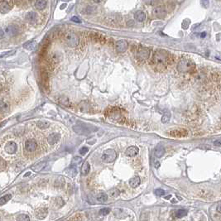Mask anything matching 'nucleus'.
<instances>
[{"label":"nucleus","instance_id":"4","mask_svg":"<svg viewBox=\"0 0 221 221\" xmlns=\"http://www.w3.org/2000/svg\"><path fill=\"white\" fill-rule=\"evenodd\" d=\"M117 158V153L114 149H108L104 151L102 156V160L106 163H111L116 160Z\"/></svg>","mask_w":221,"mask_h":221},{"label":"nucleus","instance_id":"33","mask_svg":"<svg viewBox=\"0 0 221 221\" xmlns=\"http://www.w3.org/2000/svg\"><path fill=\"white\" fill-rule=\"evenodd\" d=\"M30 218L27 215H20L17 217V220L18 221H27L29 220Z\"/></svg>","mask_w":221,"mask_h":221},{"label":"nucleus","instance_id":"13","mask_svg":"<svg viewBox=\"0 0 221 221\" xmlns=\"http://www.w3.org/2000/svg\"><path fill=\"white\" fill-rule=\"evenodd\" d=\"M36 148H37L36 142L35 140H33V139H29V140H27L25 143V148H26L27 151H28L30 152H34L36 149Z\"/></svg>","mask_w":221,"mask_h":221},{"label":"nucleus","instance_id":"46","mask_svg":"<svg viewBox=\"0 0 221 221\" xmlns=\"http://www.w3.org/2000/svg\"><path fill=\"white\" fill-rule=\"evenodd\" d=\"M66 7V4H62V5L60 6V9H64Z\"/></svg>","mask_w":221,"mask_h":221},{"label":"nucleus","instance_id":"34","mask_svg":"<svg viewBox=\"0 0 221 221\" xmlns=\"http://www.w3.org/2000/svg\"><path fill=\"white\" fill-rule=\"evenodd\" d=\"M191 23V21L189 19H185L183 22H182V24H181V27L183 29H187L189 27V25Z\"/></svg>","mask_w":221,"mask_h":221},{"label":"nucleus","instance_id":"32","mask_svg":"<svg viewBox=\"0 0 221 221\" xmlns=\"http://www.w3.org/2000/svg\"><path fill=\"white\" fill-rule=\"evenodd\" d=\"M59 102H60L61 104L65 105L66 107H70L71 106V102L69 101V100L66 98V97H61L60 100H59Z\"/></svg>","mask_w":221,"mask_h":221},{"label":"nucleus","instance_id":"7","mask_svg":"<svg viewBox=\"0 0 221 221\" xmlns=\"http://www.w3.org/2000/svg\"><path fill=\"white\" fill-rule=\"evenodd\" d=\"M128 43L126 40H119L115 43V49L119 53H124L128 50Z\"/></svg>","mask_w":221,"mask_h":221},{"label":"nucleus","instance_id":"19","mask_svg":"<svg viewBox=\"0 0 221 221\" xmlns=\"http://www.w3.org/2000/svg\"><path fill=\"white\" fill-rule=\"evenodd\" d=\"M164 154H165V148H164V147L161 146V145L156 146V148H155V151H154V155H155L156 157L160 158Z\"/></svg>","mask_w":221,"mask_h":221},{"label":"nucleus","instance_id":"3","mask_svg":"<svg viewBox=\"0 0 221 221\" xmlns=\"http://www.w3.org/2000/svg\"><path fill=\"white\" fill-rule=\"evenodd\" d=\"M63 40L66 45H68L71 47H75L78 46L80 39L79 36L73 32H67L63 36Z\"/></svg>","mask_w":221,"mask_h":221},{"label":"nucleus","instance_id":"39","mask_svg":"<svg viewBox=\"0 0 221 221\" xmlns=\"http://www.w3.org/2000/svg\"><path fill=\"white\" fill-rule=\"evenodd\" d=\"M155 194L158 196H161L165 195V191L161 190V189H156L155 191Z\"/></svg>","mask_w":221,"mask_h":221},{"label":"nucleus","instance_id":"36","mask_svg":"<svg viewBox=\"0 0 221 221\" xmlns=\"http://www.w3.org/2000/svg\"><path fill=\"white\" fill-rule=\"evenodd\" d=\"M73 166H74L73 167L69 168V170L67 171V172L70 174L71 176H75L76 175V173H77V172H76V169L75 168V165H73Z\"/></svg>","mask_w":221,"mask_h":221},{"label":"nucleus","instance_id":"28","mask_svg":"<svg viewBox=\"0 0 221 221\" xmlns=\"http://www.w3.org/2000/svg\"><path fill=\"white\" fill-rule=\"evenodd\" d=\"M36 125L42 129H46L50 126V123L48 121H38L36 122Z\"/></svg>","mask_w":221,"mask_h":221},{"label":"nucleus","instance_id":"23","mask_svg":"<svg viewBox=\"0 0 221 221\" xmlns=\"http://www.w3.org/2000/svg\"><path fill=\"white\" fill-rule=\"evenodd\" d=\"M90 164H89V162L88 161H84V164L82 165V167H81V173L82 175H87V174L90 172Z\"/></svg>","mask_w":221,"mask_h":221},{"label":"nucleus","instance_id":"44","mask_svg":"<svg viewBox=\"0 0 221 221\" xmlns=\"http://www.w3.org/2000/svg\"><path fill=\"white\" fill-rule=\"evenodd\" d=\"M216 209H217V211L219 212V213H220L221 214V204H220L218 206H217V208H216Z\"/></svg>","mask_w":221,"mask_h":221},{"label":"nucleus","instance_id":"15","mask_svg":"<svg viewBox=\"0 0 221 221\" xmlns=\"http://www.w3.org/2000/svg\"><path fill=\"white\" fill-rule=\"evenodd\" d=\"M60 135L59 133H56V132H54V133H51L49 135V137H47V141L49 144L51 145H53V144H56V143H58V141L60 140Z\"/></svg>","mask_w":221,"mask_h":221},{"label":"nucleus","instance_id":"21","mask_svg":"<svg viewBox=\"0 0 221 221\" xmlns=\"http://www.w3.org/2000/svg\"><path fill=\"white\" fill-rule=\"evenodd\" d=\"M96 200L100 203H105L108 200V195L106 193H104V192H100L96 196Z\"/></svg>","mask_w":221,"mask_h":221},{"label":"nucleus","instance_id":"25","mask_svg":"<svg viewBox=\"0 0 221 221\" xmlns=\"http://www.w3.org/2000/svg\"><path fill=\"white\" fill-rule=\"evenodd\" d=\"M36 47V42H33V41H32V42H27V43H25L23 45V47L25 49H27V50H34Z\"/></svg>","mask_w":221,"mask_h":221},{"label":"nucleus","instance_id":"14","mask_svg":"<svg viewBox=\"0 0 221 221\" xmlns=\"http://www.w3.org/2000/svg\"><path fill=\"white\" fill-rule=\"evenodd\" d=\"M48 213V209L47 207H41V208H38V209H36V217L39 220H43L46 218V216L47 215Z\"/></svg>","mask_w":221,"mask_h":221},{"label":"nucleus","instance_id":"47","mask_svg":"<svg viewBox=\"0 0 221 221\" xmlns=\"http://www.w3.org/2000/svg\"><path fill=\"white\" fill-rule=\"evenodd\" d=\"M201 36H202V37H205V32H202V35H201Z\"/></svg>","mask_w":221,"mask_h":221},{"label":"nucleus","instance_id":"43","mask_svg":"<svg viewBox=\"0 0 221 221\" xmlns=\"http://www.w3.org/2000/svg\"><path fill=\"white\" fill-rule=\"evenodd\" d=\"M3 36H4V32H3V31L2 28H0V39L3 38Z\"/></svg>","mask_w":221,"mask_h":221},{"label":"nucleus","instance_id":"12","mask_svg":"<svg viewBox=\"0 0 221 221\" xmlns=\"http://www.w3.org/2000/svg\"><path fill=\"white\" fill-rule=\"evenodd\" d=\"M17 149H18L17 143H14V142H12V141L8 142V143L6 144V146H5V151H6L7 153H8V154H13V153H15Z\"/></svg>","mask_w":221,"mask_h":221},{"label":"nucleus","instance_id":"16","mask_svg":"<svg viewBox=\"0 0 221 221\" xmlns=\"http://www.w3.org/2000/svg\"><path fill=\"white\" fill-rule=\"evenodd\" d=\"M138 152H139V149L137 148V147L130 146L129 148H128L127 150H126L125 154L128 156H135L138 154Z\"/></svg>","mask_w":221,"mask_h":221},{"label":"nucleus","instance_id":"37","mask_svg":"<svg viewBox=\"0 0 221 221\" xmlns=\"http://www.w3.org/2000/svg\"><path fill=\"white\" fill-rule=\"evenodd\" d=\"M82 161V158H80V157H74L73 158V160H72V164L73 165H77V164H79V163H80Z\"/></svg>","mask_w":221,"mask_h":221},{"label":"nucleus","instance_id":"11","mask_svg":"<svg viewBox=\"0 0 221 221\" xmlns=\"http://www.w3.org/2000/svg\"><path fill=\"white\" fill-rule=\"evenodd\" d=\"M73 130L77 134L80 135H85L90 133L91 130L90 128H88L84 124H80V125H75L73 127Z\"/></svg>","mask_w":221,"mask_h":221},{"label":"nucleus","instance_id":"6","mask_svg":"<svg viewBox=\"0 0 221 221\" xmlns=\"http://www.w3.org/2000/svg\"><path fill=\"white\" fill-rule=\"evenodd\" d=\"M150 56V50L145 47H140L137 51V57L139 60H146Z\"/></svg>","mask_w":221,"mask_h":221},{"label":"nucleus","instance_id":"27","mask_svg":"<svg viewBox=\"0 0 221 221\" xmlns=\"http://www.w3.org/2000/svg\"><path fill=\"white\" fill-rule=\"evenodd\" d=\"M9 109V104L5 101L0 100V112H7Z\"/></svg>","mask_w":221,"mask_h":221},{"label":"nucleus","instance_id":"40","mask_svg":"<svg viewBox=\"0 0 221 221\" xmlns=\"http://www.w3.org/2000/svg\"><path fill=\"white\" fill-rule=\"evenodd\" d=\"M71 20L72 22L77 23H81V21L80 20V18H78L77 17H72V18H71Z\"/></svg>","mask_w":221,"mask_h":221},{"label":"nucleus","instance_id":"50","mask_svg":"<svg viewBox=\"0 0 221 221\" xmlns=\"http://www.w3.org/2000/svg\"><path fill=\"white\" fill-rule=\"evenodd\" d=\"M1 88H2V85H1V84H0V90H1Z\"/></svg>","mask_w":221,"mask_h":221},{"label":"nucleus","instance_id":"48","mask_svg":"<svg viewBox=\"0 0 221 221\" xmlns=\"http://www.w3.org/2000/svg\"><path fill=\"white\" fill-rule=\"evenodd\" d=\"M30 175V172H27V173H26V175H25V176H28Z\"/></svg>","mask_w":221,"mask_h":221},{"label":"nucleus","instance_id":"42","mask_svg":"<svg viewBox=\"0 0 221 221\" xmlns=\"http://www.w3.org/2000/svg\"><path fill=\"white\" fill-rule=\"evenodd\" d=\"M214 144L217 147H221V140H216L214 142Z\"/></svg>","mask_w":221,"mask_h":221},{"label":"nucleus","instance_id":"17","mask_svg":"<svg viewBox=\"0 0 221 221\" xmlns=\"http://www.w3.org/2000/svg\"><path fill=\"white\" fill-rule=\"evenodd\" d=\"M25 18L29 23L33 24L35 23L37 20V14L35 12H29L28 13H27Z\"/></svg>","mask_w":221,"mask_h":221},{"label":"nucleus","instance_id":"45","mask_svg":"<svg viewBox=\"0 0 221 221\" xmlns=\"http://www.w3.org/2000/svg\"><path fill=\"white\" fill-rule=\"evenodd\" d=\"M93 1H94L95 3H101L103 0H93Z\"/></svg>","mask_w":221,"mask_h":221},{"label":"nucleus","instance_id":"41","mask_svg":"<svg viewBox=\"0 0 221 221\" xmlns=\"http://www.w3.org/2000/svg\"><path fill=\"white\" fill-rule=\"evenodd\" d=\"M209 0H202V5H203L205 8H208V7H209Z\"/></svg>","mask_w":221,"mask_h":221},{"label":"nucleus","instance_id":"5","mask_svg":"<svg viewBox=\"0 0 221 221\" xmlns=\"http://www.w3.org/2000/svg\"><path fill=\"white\" fill-rule=\"evenodd\" d=\"M168 136L172 137H186L188 135V132L184 128H176V129H172L167 132Z\"/></svg>","mask_w":221,"mask_h":221},{"label":"nucleus","instance_id":"31","mask_svg":"<svg viewBox=\"0 0 221 221\" xmlns=\"http://www.w3.org/2000/svg\"><path fill=\"white\" fill-rule=\"evenodd\" d=\"M170 119H171V113L168 110H166L164 112V114H163L162 118H161V122L165 124V123L168 122L170 120Z\"/></svg>","mask_w":221,"mask_h":221},{"label":"nucleus","instance_id":"49","mask_svg":"<svg viewBox=\"0 0 221 221\" xmlns=\"http://www.w3.org/2000/svg\"><path fill=\"white\" fill-rule=\"evenodd\" d=\"M64 2H70V1H71V0H63Z\"/></svg>","mask_w":221,"mask_h":221},{"label":"nucleus","instance_id":"1","mask_svg":"<svg viewBox=\"0 0 221 221\" xmlns=\"http://www.w3.org/2000/svg\"><path fill=\"white\" fill-rule=\"evenodd\" d=\"M169 61V54L163 50L156 51L152 57V65L153 68L157 71H162L166 69Z\"/></svg>","mask_w":221,"mask_h":221},{"label":"nucleus","instance_id":"10","mask_svg":"<svg viewBox=\"0 0 221 221\" xmlns=\"http://www.w3.org/2000/svg\"><path fill=\"white\" fill-rule=\"evenodd\" d=\"M153 14H154L156 18L163 19L167 16V10L163 6H157L154 8Z\"/></svg>","mask_w":221,"mask_h":221},{"label":"nucleus","instance_id":"24","mask_svg":"<svg viewBox=\"0 0 221 221\" xmlns=\"http://www.w3.org/2000/svg\"><path fill=\"white\" fill-rule=\"evenodd\" d=\"M47 165V162L46 161H42V162H39L36 164L34 167H32V170L34 172H40L41 170H42L43 168L45 167V166Z\"/></svg>","mask_w":221,"mask_h":221},{"label":"nucleus","instance_id":"2","mask_svg":"<svg viewBox=\"0 0 221 221\" xmlns=\"http://www.w3.org/2000/svg\"><path fill=\"white\" fill-rule=\"evenodd\" d=\"M177 70L180 73H192L196 70V64L189 59H182L178 62Z\"/></svg>","mask_w":221,"mask_h":221},{"label":"nucleus","instance_id":"30","mask_svg":"<svg viewBox=\"0 0 221 221\" xmlns=\"http://www.w3.org/2000/svg\"><path fill=\"white\" fill-rule=\"evenodd\" d=\"M11 198H12V196H11L10 194L6 195V196H4L0 198V206L5 205L8 201H9V200H11Z\"/></svg>","mask_w":221,"mask_h":221},{"label":"nucleus","instance_id":"26","mask_svg":"<svg viewBox=\"0 0 221 221\" xmlns=\"http://www.w3.org/2000/svg\"><path fill=\"white\" fill-rule=\"evenodd\" d=\"M119 194H120V191H119L117 188H113V189L109 190V191H108V195L110 197H113V198L118 197V196H119Z\"/></svg>","mask_w":221,"mask_h":221},{"label":"nucleus","instance_id":"22","mask_svg":"<svg viewBox=\"0 0 221 221\" xmlns=\"http://www.w3.org/2000/svg\"><path fill=\"white\" fill-rule=\"evenodd\" d=\"M140 183H141V180H140V178H139L138 176H137L129 180V185H130V186L132 187V188H136V187H137L138 185H140Z\"/></svg>","mask_w":221,"mask_h":221},{"label":"nucleus","instance_id":"20","mask_svg":"<svg viewBox=\"0 0 221 221\" xmlns=\"http://www.w3.org/2000/svg\"><path fill=\"white\" fill-rule=\"evenodd\" d=\"M47 0H36V2H35V7L38 10L45 9L47 7Z\"/></svg>","mask_w":221,"mask_h":221},{"label":"nucleus","instance_id":"8","mask_svg":"<svg viewBox=\"0 0 221 221\" xmlns=\"http://www.w3.org/2000/svg\"><path fill=\"white\" fill-rule=\"evenodd\" d=\"M12 9V2L10 0H3L0 2V12L5 14Z\"/></svg>","mask_w":221,"mask_h":221},{"label":"nucleus","instance_id":"35","mask_svg":"<svg viewBox=\"0 0 221 221\" xmlns=\"http://www.w3.org/2000/svg\"><path fill=\"white\" fill-rule=\"evenodd\" d=\"M110 208H103L100 210V215H107L110 213Z\"/></svg>","mask_w":221,"mask_h":221},{"label":"nucleus","instance_id":"9","mask_svg":"<svg viewBox=\"0 0 221 221\" xmlns=\"http://www.w3.org/2000/svg\"><path fill=\"white\" fill-rule=\"evenodd\" d=\"M5 32L9 36H16L19 33V27L17 25L10 24L5 28Z\"/></svg>","mask_w":221,"mask_h":221},{"label":"nucleus","instance_id":"29","mask_svg":"<svg viewBox=\"0 0 221 221\" xmlns=\"http://www.w3.org/2000/svg\"><path fill=\"white\" fill-rule=\"evenodd\" d=\"M187 215V210L186 209H178L175 211V217L176 218H182Z\"/></svg>","mask_w":221,"mask_h":221},{"label":"nucleus","instance_id":"38","mask_svg":"<svg viewBox=\"0 0 221 221\" xmlns=\"http://www.w3.org/2000/svg\"><path fill=\"white\" fill-rule=\"evenodd\" d=\"M88 148H86V147H83V148H81L80 151H79V152H80V155H84V154H86L87 152H88Z\"/></svg>","mask_w":221,"mask_h":221},{"label":"nucleus","instance_id":"18","mask_svg":"<svg viewBox=\"0 0 221 221\" xmlns=\"http://www.w3.org/2000/svg\"><path fill=\"white\" fill-rule=\"evenodd\" d=\"M134 18H135V19L137 20V22L143 23L146 19V14L142 10H137V12H135V14H134Z\"/></svg>","mask_w":221,"mask_h":221}]
</instances>
